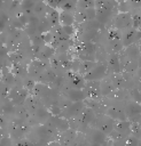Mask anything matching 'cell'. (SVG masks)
<instances>
[{"mask_svg": "<svg viewBox=\"0 0 141 146\" xmlns=\"http://www.w3.org/2000/svg\"><path fill=\"white\" fill-rule=\"evenodd\" d=\"M135 75H136L138 80H141V66H139L138 70L135 71Z\"/></svg>", "mask_w": 141, "mask_h": 146, "instance_id": "cell-31", "label": "cell"}, {"mask_svg": "<svg viewBox=\"0 0 141 146\" xmlns=\"http://www.w3.org/2000/svg\"><path fill=\"white\" fill-rule=\"evenodd\" d=\"M125 103L122 102H116L115 105H111L107 108L105 114L112 117L113 120H127L126 113H125Z\"/></svg>", "mask_w": 141, "mask_h": 146, "instance_id": "cell-7", "label": "cell"}, {"mask_svg": "<svg viewBox=\"0 0 141 146\" xmlns=\"http://www.w3.org/2000/svg\"><path fill=\"white\" fill-rule=\"evenodd\" d=\"M125 113L127 116V120H133L135 117H139L141 115V104L136 103L134 100H127L124 105Z\"/></svg>", "mask_w": 141, "mask_h": 146, "instance_id": "cell-9", "label": "cell"}, {"mask_svg": "<svg viewBox=\"0 0 141 146\" xmlns=\"http://www.w3.org/2000/svg\"><path fill=\"white\" fill-rule=\"evenodd\" d=\"M113 26L115 29L123 31H126L128 29L133 27V16L132 13H119L113 21Z\"/></svg>", "mask_w": 141, "mask_h": 146, "instance_id": "cell-2", "label": "cell"}, {"mask_svg": "<svg viewBox=\"0 0 141 146\" xmlns=\"http://www.w3.org/2000/svg\"><path fill=\"white\" fill-rule=\"evenodd\" d=\"M130 3L131 9L133 10H140L141 9V0H127Z\"/></svg>", "mask_w": 141, "mask_h": 146, "instance_id": "cell-28", "label": "cell"}, {"mask_svg": "<svg viewBox=\"0 0 141 146\" xmlns=\"http://www.w3.org/2000/svg\"><path fill=\"white\" fill-rule=\"evenodd\" d=\"M135 88L141 92V80H138L136 81V84H135Z\"/></svg>", "mask_w": 141, "mask_h": 146, "instance_id": "cell-32", "label": "cell"}, {"mask_svg": "<svg viewBox=\"0 0 141 146\" xmlns=\"http://www.w3.org/2000/svg\"><path fill=\"white\" fill-rule=\"evenodd\" d=\"M117 9L119 13H130L131 11V7H130V3L127 0H122L118 2V6H117Z\"/></svg>", "mask_w": 141, "mask_h": 146, "instance_id": "cell-24", "label": "cell"}, {"mask_svg": "<svg viewBox=\"0 0 141 146\" xmlns=\"http://www.w3.org/2000/svg\"><path fill=\"white\" fill-rule=\"evenodd\" d=\"M141 40V30L140 29H128L126 31H123V35H122V42L124 48L133 44V43H138Z\"/></svg>", "mask_w": 141, "mask_h": 146, "instance_id": "cell-5", "label": "cell"}, {"mask_svg": "<svg viewBox=\"0 0 141 146\" xmlns=\"http://www.w3.org/2000/svg\"><path fill=\"white\" fill-rule=\"evenodd\" d=\"M122 55H124V56H126V57H130V58H133V59H136V60H138V58L141 56L138 43H133V44H130V46L125 47V48L122 50Z\"/></svg>", "mask_w": 141, "mask_h": 146, "instance_id": "cell-16", "label": "cell"}, {"mask_svg": "<svg viewBox=\"0 0 141 146\" xmlns=\"http://www.w3.org/2000/svg\"><path fill=\"white\" fill-rule=\"evenodd\" d=\"M89 140L92 143H99V144H103L104 141H107V135L103 133L101 130H99L97 128H91L89 133H88Z\"/></svg>", "mask_w": 141, "mask_h": 146, "instance_id": "cell-15", "label": "cell"}, {"mask_svg": "<svg viewBox=\"0 0 141 146\" xmlns=\"http://www.w3.org/2000/svg\"><path fill=\"white\" fill-rule=\"evenodd\" d=\"M55 54H56V49L54 47H52L50 44H45V46L41 47V49L39 50V52L37 54V56H38V59L46 60V59L52 58Z\"/></svg>", "mask_w": 141, "mask_h": 146, "instance_id": "cell-17", "label": "cell"}, {"mask_svg": "<svg viewBox=\"0 0 141 146\" xmlns=\"http://www.w3.org/2000/svg\"><path fill=\"white\" fill-rule=\"evenodd\" d=\"M0 146H13V138L9 136H5L0 139Z\"/></svg>", "mask_w": 141, "mask_h": 146, "instance_id": "cell-27", "label": "cell"}, {"mask_svg": "<svg viewBox=\"0 0 141 146\" xmlns=\"http://www.w3.org/2000/svg\"><path fill=\"white\" fill-rule=\"evenodd\" d=\"M108 64V72L111 71L112 73H122L120 70V57L117 52H110L107 58Z\"/></svg>", "mask_w": 141, "mask_h": 146, "instance_id": "cell-12", "label": "cell"}, {"mask_svg": "<svg viewBox=\"0 0 141 146\" xmlns=\"http://www.w3.org/2000/svg\"><path fill=\"white\" fill-rule=\"evenodd\" d=\"M138 67H139V64H138V60L136 59L126 57L124 55H123V57H120V70H122V72L135 73V71L138 70Z\"/></svg>", "mask_w": 141, "mask_h": 146, "instance_id": "cell-11", "label": "cell"}, {"mask_svg": "<svg viewBox=\"0 0 141 146\" xmlns=\"http://www.w3.org/2000/svg\"><path fill=\"white\" fill-rule=\"evenodd\" d=\"M62 30L64 31V33H66L69 36H72L75 33V27L72 25H66V26H62Z\"/></svg>", "mask_w": 141, "mask_h": 146, "instance_id": "cell-30", "label": "cell"}, {"mask_svg": "<svg viewBox=\"0 0 141 146\" xmlns=\"http://www.w3.org/2000/svg\"><path fill=\"white\" fill-rule=\"evenodd\" d=\"M86 83V80L84 78V75H81L80 73H75L72 71L68 72V84L71 88L75 89H84Z\"/></svg>", "mask_w": 141, "mask_h": 146, "instance_id": "cell-10", "label": "cell"}, {"mask_svg": "<svg viewBox=\"0 0 141 146\" xmlns=\"http://www.w3.org/2000/svg\"><path fill=\"white\" fill-rule=\"evenodd\" d=\"M139 13H140V15H141V9H140V10H139Z\"/></svg>", "mask_w": 141, "mask_h": 146, "instance_id": "cell-34", "label": "cell"}, {"mask_svg": "<svg viewBox=\"0 0 141 146\" xmlns=\"http://www.w3.org/2000/svg\"><path fill=\"white\" fill-rule=\"evenodd\" d=\"M86 94V98L100 99L101 94V81H86L85 87L83 89Z\"/></svg>", "mask_w": 141, "mask_h": 146, "instance_id": "cell-6", "label": "cell"}, {"mask_svg": "<svg viewBox=\"0 0 141 146\" xmlns=\"http://www.w3.org/2000/svg\"><path fill=\"white\" fill-rule=\"evenodd\" d=\"M130 91V97H131V100H134L136 103H140L141 104V92L134 87L132 89H128Z\"/></svg>", "mask_w": 141, "mask_h": 146, "instance_id": "cell-23", "label": "cell"}, {"mask_svg": "<svg viewBox=\"0 0 141 146\" xmlns=\"http://www.w3.org/2000/svg\"><path fill=\"white\" fill-rule=\"evenodd\" d=\"M85 107V103L84 100H78V102H72L66 108H64L62 111V113L60 114V116L69 120L71 117H75L83 108Z\"/></svg>", "mask_w": 141, "mask_h": 146, "instance_id": "cell-8", "label": "cell"}, {"mask_svg": "<svg viewBox=\"0 0 141 146\" xmlns=\"http://www.w3.org/2000/svg\"><path fill=\"white\" fill-rule=\"evenodd\" d=\"M75 16L72 14H70L69 11H64V10H60V24L62 26H66V25H72L75 23Z\"/></svg>", "mask_w": 141, "mask_h": 146, "instance_id": "cell-20", "label": "cell"}, {"mask_svg": "<svg viewBox=\"0 0 141 146\" xmlns=\"http://www.w3.org/2000/svg\"><path fill=\"white\" fill-rule=\"evenodd\" d=\"M132 16H133V27L141 29V15H140L139 10H136V13L132 14Z\"/></svg>", "mask_w": 141, "mask_h": 146, "instance_id": "cell-26", "label": "cell"}, {"mask_svg": "<svg viewBox=\"0 0 141 146\" xmlns=\"http://www.w3.org/2000/svg\"><path fill=\"white\" fill-rule=\"evenodd\" d=\"M113 123L115 120L112 117H110L107 114H97V117L95 119V128H97L99 130H101L103 133H105L107 136L113 130Z\"/></svg>", "mask_w": 141, "mask_h": 146, "instance_id": "cell-3", "label": "cell"}, {"mask_svg": "<svg viewBox=\"0 0 141 146\" xmlns=\"http://www.w3.org/2000/svg\"><path fill=\"white\" fill-rule=\"evenodd\" d=\"M108 73V64L104 63H97V65L92 68L88 73L84 75L86 81H101L104 79V76Z\"/></svg>", "mask_w": 141, "mask_h": 146, "instance_id": "cell-1", "label": "cell"}, {"mask_svg": "<svg viewBox=\"0 0 141 146\" xmlns=\"http://www.w3.org/2000/svg\"><path fill=\"white\" fill-rule=\"evenodd\" d=\"M139 145H140V140L136 137L130 135L125 138V146H139Z\"/></svg>", "mask_w": 141, "mask_h": 146, "instance_id": "cell-25", "label": "cell"}, {"mask_svg": "<svg viewBox=\"0 0 141 146\" xmlns=\"http://www.w3.org/2000/svg\"><path fill=\"white\" fill-rule=\"evenodd\" d=\"M138 46H139V49H140V54H141V40L138 42Z\"/></svg>", "mask_w": 141, "mask_h": 146, "instance_id": "cell-33", "label": "cell"}, {"mask_svg": "<svg viewBox=\"0 0 141 146\" xmlns=\"http://www.w3.org/2000/svg\"><path fill=\"white\" fill-rule=\"evenodd\" d=\"M96 65H97V63H96L95 60H83V62L80 63V67H79L78 73H80L81 75H85V74L88 73L92 68H94Z\"/></svg>", "mask_w": 141, "mask_h": 146, "instance_id": "cell-21", "label": "cell"}, {"mask_svg": "<svg viewBox=\"0 0 141 146\" xmlns=\"http://www.w3.org/2000/svg\"><path fill=\"white\" fill-rule=\"evenodd\" d=\"M15 146H36V145H34L32 141L28 140V139H24V138L22 139V138H21V139L16 143V145H15Z\"/></svg>", "mask_w": 141, "mask_h": 146, "instance_id": "cell-29", "label": "cell"}, {"mask_svg": "<svg viewBox=\"0 0 141 146\" xmlns=\"http://www.w3.org/2000/svg\"><path fill=\"white\" fill-rule=\"evenodd\" d=\"M115 90H117V89L115 88V86L112 84L110 79H102L101 80V94H102V96L109 97Z\"/></svg>", "mask_w": 141, "mask_h": 146, "instance_id": "cell-19", "label": "cell"}, {"mask_svg": "<svg viewBox=\"0 0 141 146\" xmlns=\"http://www.w3.org/2000/svg\"><path fill=\"white\" fill-rule=\"evenodd\" d=\"M29 90L26 88H21V87H14L10 89L9 94H8V98L9 100L13 102V104L16 105H21L23 104L26 98L29 97Z\"/></svg>", "mask_w": 141, "mask_h": 146, "instance_id": "cell-4", "label": "cell"}, {"mask_svg": "<svg viewBox=\"0 0 141 146\" xmlns=\"http://www.w3.org/2000/svg\"><path fill=\"white\" fill-rule=\"evenodd\" d=\"M110 80H111V82L116 89H127L128 88L127 82H126V80L122 73H113L110 76Z\"/></svg>", "mask_w": 141, "mask_h": 146, "instance_id": "cell-18", "label": "cell"}, {"mask_svg": "<svg viewBox=\"0 0 141 146\" xmlns=\"http://www.w3.org/2000/svg\"><path fill=\"white\" fill-rule=\"evenodd\" d=\"M92 7H95V0H78L76 5V8H83V9L92 8Z\"/></svg>", "mask_w": 141, "mask_h": 146, "instance_id": "cell-22", "label": "cell"}, {"mask_svg": "<svg viewBox=\"0 0 141 146\" xmlns=\"http://www.w3.org/2000/svg\"><path fill=\"white\" fill-rule=\"evenodd\" d=\"M113 130L118 131L124 136L131 135V121L130 120H115Z\"/></svg>", "mask_w": 141, "mask_h": 146, "instance_id": "cell-13", "label": "cell"}, {"mask_svg": "<svg viewBox=\"0 0 141 146\" xmlns=\"http://www.w3.org/2000/svg\"><path fill=\"white\" fill-rule=\"evenodd\" d=\"M66 98H69L72 102H78V100H84L86 98V94L83 89H75L69 87L68 89H65L64 91Z\"/></svg>", "mask_w": 141, "mask_h": 146, "instance_id": "cell-14", "label": "cell"}, {"mask_svg": "<svg viewBox=\"0 0 141 146\" xmlns=\"http://www.w3.org/2000/svg\"><path fill=\"white\" fill-rule=\"evenodd\" d=\"M0 129H1V124H0Z\"/></svg>", "mask_w": 141, "mask_h": 146, "instance_id": "cell-35", "label": "cell"}]
</instances>
